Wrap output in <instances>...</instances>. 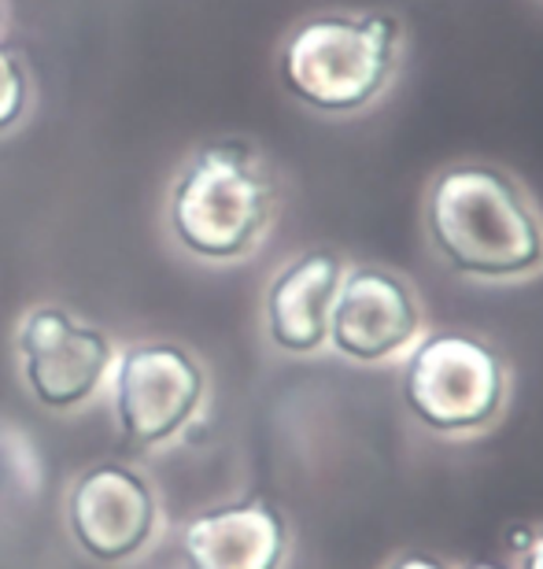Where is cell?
Returning a JSON list of instances; mask_svg holds the SVG:
<instances>
[{"label":"cell","instance_id":"obj_1","mask_svg":"<svg viewBox=\"0 0 543 569\" xmlns=\"http://www.w3.org/2000/svg\"><path fill=\"white\" fill-rule=\"evenodd\" d=\"M425 237L440 263L466 281L514 284L543 270V214L489 163H451L429 181Z\"/></svg>","mask_w":543,"mask_h":569},{"label":"cell","instance_id":"obj_2","mask_svg":"<svg viewBox=\"0 0 543 569\" xmlns=\"http://www.w3.org/2000/svg\"><path fill=\"white\" fill-rule=\"evenodd\" d=\"M274 178L244 141H211L181 167L171 189L174 241L208 263L244 259L274 219Z\"/></svg>","mask_w":543,"mask_h":569},{"label":"cell","instance_id":"obj_3","mask_svg":"<svg viewBox=\"0 0 543 569\" xmlns=\"http://www.w3.org/2000/svg\"><path fill=\"white\" fill-rule=\"evenodd\" d=\"M400 41V22L384 11L314 16L281 44V86L322 116H355L389 89Z\"/></svg>","mask_w":543,"mask_h":569},{"label":"cell","instance_id":"obj_4","mask_svg":"<svg viewBox=\"0 0 543 569\" xmlns=\"http://www.w3.org/2000/svg\"><path fill=\"white\" fill-rule=\"evenodd\" d=\"M506 392L511 378L503 356L462 329L422 333L403 356V411L433 437L459 440L492 429L506 407Z\"/></svg>","mask_w":543,"mask_h":569},{"label":"cell","instance_id":"obj_5","mask_svg":"<svg viewBox=\"0 0 543 569\" xmlns=\"http://www.w3.org/2000/svg\"><path fill=\"white\" fill-rule=\"evenodd\" d=\"M425 333V311L414 284L389 267L344 270L330 311V348L336 356L378 367L403 359Z\"/></svg>","mask_w":543,"mask_h":569},{"label":"cell","instance_id":"obj_6","mask_svg":"<svg viewBox=\"0 0 543 569\" xmlns=\"http://www.w3.org/2000/svg\"><path fill=\"white\" fill-rule=\"evenodd\" d=\"M203 400L200 362L178 345H138L119 359L115 415L130 443L155 448L189 426Z\"/></svg>","mask_w":543,"mask_h":569},{"label":"cell","instance_id":"obj_7","mask_svg":"<svg viewBox=\"0 0 543 569\" xmlns=\"http://www.w3.org/2000/svg\"><path fill=\"white\" fill-rule=\"evenodd\" d=\"M19 351L27 389L52 411L86 403L111 367V340L60 307H41L22 318Z\"/></svg>","mask_w":543,"mask_h":569},{"label":"cell","instance_id":"obj_8","mask_svg":"<svg viewBox=\"0 0 543 569\" xmlns=\"http://www.w3.org/2000/svg\"><path fill=\"white\" fill-rule=\"evenodd\" d=\"M74 540L97 562H122L149 543L155 529V496L144 477L119 462L86 470L67 499Z\"/></svg>","mask_w":543,"mask_h":569},{"label":"cell","instance_id":"obj_9","mask_svg":"<svg viewBox=\"0 0 543 569\" xmlns=\"http://www.w3.org/2000/svg\"><path fill=\"white\" fill-rule=\"evenodd\" d=\"M181 555L189 569H281L289 521L267 499L203 510L181 529Z\"/></svg>","mask_w":543,"mask_h":569},{"label":"cell","instance_id":"obj_10","mask_svg":"<svg viewBox=\"0 0 543 569\" xmlns=\"http://www.w3.org/2000/svg\"><path fill=\"white\" fill-rule=\"evenodd\" d=\"M344 259L303 252L278 270L267 289V337L285 356H314L330 345V311L341 289Z\"/></svg>","mask_w":543,"mask_h":569},{"label":"cell","instance_id":"obj_11","mask_svg":"<svg viewBox=\"0 0 543 569\" xmlns=\"http://www.w3.org/2000/svg\"><path fill=\"white\" fill-rule=\"evenodd\" d=\"M30 104V78L22 63L0 44V133L11 130Z\"/></svg>","mask_w":543,"mask_h":569},{"label":"cell","instance_id":"obj_12","mask_svg":"<svg viewBox=\"0 0 543 569\" xmlns=\"http://www.w3.org/2000/svg\"><path fill=\"white\" fill-rule=\"evenodd\" d=\"M384 569H451V566L440 559V555H429V551H400Z\"/></svg>","mask_w":543,"mask_h":569},{"label":"cell","instance_id":"obj_13","mask_svg":"<svg viewBox=\"0 0 543 569\" xmlns=\"http://www.w3.org/2000/svg\"><path fill=\"white\" fill-rule=\"evenodd\" d=\"M517 569H543V529L533 532V540L517 551Z\"/></svg>","mask_w":543,"mask_h":569},{"label":"cell","instance_id":"obj_14","mask_svg":"<svg viewBox=\"0 0 543 569\" xmlns=\"http://www.w3.org/2000/svg\"><path fill=\"white\" fill-rule=\"evenodd\" d=\"M462 569H506L500 562H470V566H462Z\"/></svg>","mask_w":543,"mask_h":569},{"label":"cell","instance_id":"obj_15","mask_svg":"<svg viewBox=\"0 0 543 569\" xmlns=\"http://www.w3.org/2000/svg\"><path fill=\"white\" fill-rule=\"evenodd\" d=\"M0 16H4V0H0Z\"/></svg>","mask_w":543,"mask_h":569}]
</instances>
